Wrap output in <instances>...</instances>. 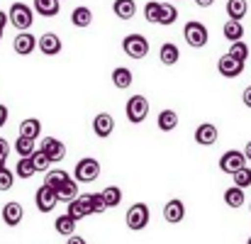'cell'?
<instances>
[{
	"label": "cell",
	"mask_w": 251,
	"mask_h": 244,
	"mask_svg": "<svg viewBox=\"0 0 251 244\" xmlns=\"http://www.w3.org/2000/svg\"><path fill=\"white\" fill-rule=\"evenodd\" d=\"M71 22H74V27H90V22H93V10L90 7H76L74 12H71Z\"/></svg>",
	"instance_id": "4316f807"
},
{
	"label": "cell",
	"mask_w": 251,
	"mask_h": 244,
	"mask_svg": "<svg viewBox=\"0 0 251 244\" xmlns=\"http://www.w3.org/2000/svg\"><path fill=\"white\" fill-rule=\"evenodd\" d=\"M242 100H244V105H247V108H251V85H247V88H244Z\"/></svg>",
	"instance_id": "60d3db41"
},
{
	"label": "cell",
	"mask_w": 251,
	"mask_h": 244,
	"mask_svg": "<svg viewBox=\"0 0 251 244\" xmlns=\"http://www.w3.org/2000/svg\"><path fill=\"white\" fill-rule=\"evenodd\" d=\"M90 195H93V208H95V215L105 213V210H107V203H105L102 193H90Z\"/></svg>",
	"instance_id": "f35d334b"
},
{
	"label": "cell",
	"mask_w": 251,
	"mask_h": 244,
	"mask_svg": "<svg viewBox=\"0 0 251 244\" xmlns=\"http://www.w3.org/2000/svg\"><path fill=\"white\" fill-rule=\"evenodd\" d=\"M183 217H185V205H183V200L173 198V200H168L166 205H164V220H166V222L178 225V222H183Z\"/></svg>",
	"instance_id": "5bb4252c"
},
{
	"label": "cell",
	"mask_w": 251,
	"mask_h": 244,
	"mask_svg": "<svg viewBox=\"0 0 251 244\" xmlns=\"http://www.w3.org/2000/svg\"><path fill=\"white\" fill-rule=\"evenodd\" d=\"M247 162H249V159H247L244 152H239V149H229V152H225V154L220 157V171L234 176L239 168L247 166Z\"/></svg>",
	"instance_id": "ba28073f"
},
{
	"label": "cell",
	"mask_w": 251,
	"mask_h": 244,
	"mask_svg": "<svg viewBox=\"0 0 251 244\" xmlns=\"http://www.w3.org/2000/svg\"><path fill=\"white\" fill-rule=\"evenodd\" d=\"M132 71L127 69V66H117L115 71H112V85L115 88H120V90H125V88H129L132 85Z\"/></svg>",
	"instance_id": "cb8c5ba5"
},
{
	"label": "cell",
	"mask_w": 251,
	"mask_h": 244,
	"mask_svg": "<svg viewBox=\"0 0 251 244\" xmlns=\"http://www.w3.org/2000/svg\"><path fill=\"white\" fill-rule=\"evenodd\" d=\"M217 71H220L225 79H237V76L244 74V61L234 59V56L227 52L225 56H220V61H217Z\"/></svg>",
	"instance_id": "9c48e42d"
},
{
	"label": "cell",
	"mask_w": 251,
	"mask_h": 244,
	"mask_svg": "<svg viewBox=\"0 0 251 244\" xmlns=\"http://www.w3.org/2000/svg\"><path fill=\"white\" fill-rule=\"evenodd\" d=\"M34 10L42 17H56L61 10V0H34Z\"/></svg>",
	"instance_id": "7402d4cb"
},
{
	"label": "cell",
	"mask_w": 251,
	"mask_h": 244,
	"mask_svg": "<svg viewBox=\"0 0 251 244\" xmlns=\"http://www.w3.org/2000/svg\"><path fill=\"white\" fill-rule=\"evenodd\" d=\"M112 12L120 20H132L137 15V2L134 0H115L112 2Z\"/></svg>",
	"instance_id": "d6986e66"
},
{
	"label": "cell",
	"mask_w": 251,
	"mask_h": 244,
	"mask_svg": "<svg viewBox=\"0 0 251 244\" xmlns=\"http://www.w3.org/2000/svg\"><path fill=\"white\" fill-rule=\"evenodd\" d=\"M222 34H225V39H229V42H237V39H242L244 37V25H242V20H227L225 22V27H222Z\"/></svg>",
	"instance_id": "ffe728a7"
},
{
	"label": "cell",
	"mask_w": 251,
	"mask_h": 244,
	"mask_svg": "<svg viewBox=\"0 0 251 244\" xmlns=\"http://www.w3.org/2000/svg\"><path fill=\"white\" fill-rule=\"evenodd\" d=\"M144 17H147V22H151V25H159V22H161V2H156V0H149V2L144 5Z\"/></svg>",
	"instance_id": "1f68e13d"
},
{
	"label": "cell",
	"mask_w": 251,
	"mask_h": 244,
	"mask_svg": "<svg viewBox=\"0 0 251 244\" xmlns=\"http://www.w3.org/2000/svg\"><path fill=\"white\" fill-rule=\"evenodd\" d=\"M159 59H161V64H164V66H176V64H178V59H180V52H178V47H176L173 42H166V44H161Z\"/></svg>",
	"instance_id": "44dd1931"
},
{
	"label": "cell",
	"mask_w": 251,
	"mask_h": 244,
	"mask_svg": "<svg viewBox=\"0 0 251 244\" xmlns=\"http://www.w3.org/2000/svg\"><path fill=\"white\" fill-rule=\"evenodd\" d=\"M15 176H17V173H12L7 166H2V168H0V190H10L12 183H15Z\"/></svg>",
	"instance_id": "74e56055"
},
{
	"label": "cell",
	"mask_w": 251,
	"mask_h": 244,
	"mask_svg": "<svg viewBox=\"0 0 251 244\" xmlns=\"http://www.w3.org/2000/svg\"><path fill=\"white\" fill-rule=\"evenodd\" d=\"M34 203H37V210H39V213H51V210L56 208V203H61V200H59V193H56L49 183H44V186L37 188Z\"/></svg>",
	"instance_id": "52a82bcc"
},
{
	"label": "cell",
	"mask_w": 251,
	"mask_h": 244,
	"mask_svg": "<svg viewBox=\"0 0 251 244\" xmlns=\"http://www.w3.org/2000/svg\"><path fill=\"white\" fill-rule=\"evenodd\" d=\"M93 132H95L98 139H107V137L115 132V117H112L110 112L95 115V120H93Z\"/></svg>",
	"instance_id": "7c38bea8"
},
{
	"label": "cell",
	"mask_w": 251,
	"mask_h": 244,
	"mask_svg": "<svg viewBox=\"0 0 251 244\" xmlns=\"http://www.w3.org/2000/svg\"><path fill=\"white\" fill-rule=\"evenodd\" d=\"M122 52L129 59H144L149 54V39L144 34H127L122 39Z\"/></svg>",
	"instance_id": "277c9868"
},
{
	"label": "cell",
	"mask_w": 251,
	"mask_h": 244,
	"mask_svg": "<svg viewBox=\"0 0 251 244\" xmlns=\"http://www.w3.org/2000/svg\"><path fill=\"white\" fill-rule=\"evenodd\" d=\"M7 115H10V112H7V108H5V105H0V127L7 122Z\"/></svg>",
	"instance_id": "b9f144b4"
},
{
	"label": "cell",
	"mask_w": 251,
	"mask_h": 244,
	"mask_svg": "<svg viewBox=\"0 0 251 244\" xmlns=\"http://www.w3.org/2000/svg\"><path fill=\"white\" fill-rule=\"evenodd\" d=\"M76 225H78V220H76L71 213H66V215H59V217H56L54 230H56L61 237H71V235H76Z\"/></svg>",
	"instance_id": "ac0fdd59"
},
{
	"label": "cell",
	"mask_w": 251,
	"mask_h": 244,
	"mask_svg": "<svg viewBox=\"0 0 251 244\" xmlns=\"http://www.w3.org/2000/svg\"><path fill=\"white\" fill-rule=\"evenodd\" d=\"M102 198H105L107 208H117L122 203V190L117 186H107V188H102Z\"/></svg>",
	"instance_id": "d6a6232c"
},
{
	"label": "cell",
	"mask_w": 251,
	"mask_h": 244,
	"mask_svg": "<svg viewBox=\"0 0 251 244\" xmlns=\"http://www.w3.org/2000/svg\"><path fill=\"white\" fill-rule=\"evenodd\" d=\"M225 203L229 205V208H242L244 203H247V198H244V188H239V186H232V188H227L225 190Z\"/></svg>",
	"instance_id": "484cf974"
},
{
	"label": "cell",
	"mask_w": 251,
	"mask_h": 244,
	"mask_svg": "<svg viewBox=\"0 0 251 244\" xmlns=\"http://www.w3.org/2000/svg\"><path fill=\"white\" fill-rule=\"evenodd\" d=\"M7 154H10V147H7V142L0 137V168H2L5 162H7Z\"/></svg>",
	"instance_id": "ab89813d"
},
{
	"label": "cell",
	"mask_w": 251,
	"mask_h": 244,
	"mask_svg": "<svg viewBox=\"0 0 251 244\" xmlns=\"http://www.w3.org/2000/svg\"><path fill=\"white\" fill-rule=\"evenodd\" d=\"M247 244H251V237H249V242H247Z\"/></svg>",
	"instance_id": "c3c4849f"
},
{
	"label": "cell",
	"mask_w": 251,
	"mask_h": 244,
	"mask_svg": "<svg viewBox=\"0 0 251 244\" xmlns=\"http://www.w3.org/2000/svg\"><path fill=\"white\" fill-rule=\"evenodd\" d=\"M7 15H10L12 27H17L20 32L29 29L32 22H34V7H29V5H25V2H12Z\"/></svg>",
	"instance_id": "7a4b0ae2"
},
{
	"label": "cell",
	"mask_w": 251,
	"mask_h": 244,
	"mask_svg": "<svg viewBox=\"0 0 251 244\" xmlns=\"http://www.w3.org/2000/svg\"><path fill=\"white\" fill-rule=\"evenodd\" d=\"M5 22H10V15H5V12L0 10V29H5Z\"/></svg>",
	"instance_id": "ee69618b"
},
{
	"label": "cell",
	"mask_w": 251,
	"mask_h": 244,
	"mask_svg": "<svg viewBox=\"0 0 251 244\" xmlns=\"http://www.w3.org/2000/svg\"><path fill=\"white\" fill-rule=\"evenodd\" d=\"M20 135L22 137H29V139H37L42 135V122L37 117H27L20 122Z\"/></svg>",
	"instance_id": "603a6c76"
},
{
	"label": "cell",
	"mask_w": 251,
	"mask_h": 244,
	"mask_svg": "<svg viewBox=\"0 0 251 244\" xmlns=\"http://www.w3.org/2000/svg\"><path fill=\"white\" fill-rule=\"evenodd\" d=\"M212 2H215V0H195V5H198V7H210Z\"/></svg>",
	"instance_id": "f6af8a7d"
},
{
	"label": "cell",
	"mask_w": 251,
	"mask_h": 244,
	"mask_svg": "<svg viewBox=\"0 0 251 244\" xmlns=\"http://www.w3.org/2000/svg\"><path fill=\"white\" fill-rule=\"evenodd\" d=\"M149 220H151V213H149V205L147 203H134L127 210V217H125V222H127V227L132 232H142L149 225Z\"/></svg>",
	"instance_id": "3957f363"
},
{
	"label": "cell",
	"mask_w": 251,
	"mask_h": 244,
	"mask_svg": "<svg viewBox=\"0 0 251 244\" xmlns=\"http://www.w3.org/2000/svg\"><path fill=\"white\" fill-rule=\"evenodd\" d=\"M176 20H178V10H176L171 2H161V22H159V25L168 27V25H173Z\"/></svg>",
	"instance_id": "e575fe53"
},
{
	"label": "cell",
	"mask_w": 251,
	"mask_h": 244,
	"mask_svg": "<svg viewBox=\"0 0 251 244\" xmlns=\"http://www.w3.org/2000/svg\"><path fill=\"white\" fill-rule=\"evenodd\" d=\"M37 47H39V39H37L34 34H29L27 29L20 32V34L12 39V49H15V54H20V56H29Z\"/></svg>",
	"instance_id": "8fae6325"
},
{
	"label": "cell",
	"mask_w": 251,
	"mask_h": 244,
	"mask_svg": "<svg viewBox=\"0 0 251 244\" xmlns=\"http://www.w3.org/2000/svg\"><path fill=\"white\" fill-rule=\"evenodd\" d=\"M244 154H247V159H249V162H251V142H249V144H247V147H244Z\"/></svg>",
	"instance_id": "bcb514c9"
},
{
	"label": "cell",
	"mask_w": 251,
	"mask_h": 244,
	"mask_svg": "<svg viewBox=\"0 0 251 244\" xmlns=\"http://www.w3.org/2000/svg\"><path fill=\"white\" fill-rule=\"evenodd\" d=\"M32 159H34V166H37V171H49V166H51V159H49V154L44 152V149H37L34 154H32Z\"/></svg>",
	"instance_id": "d590c367"
},
{
	"label": "cell",
	"mask_w": 251,
	"mask_h": 244,
	"mask_svg": "<svg viewBox=\"0 0 251 244\" xmlns=\"http://www.w3.org/2000/svg\"><path fill=\"white\" fill-rule=\"evenodd\" d=\"M15 173L20 178H32L37 173V166H34V159L32 157H20V162L15 166Z\"/></svg>",
	"instance_id": "f546056e"
},
{
	"label": "cell",
	"mask_w": 251,
	"mask_h": 244,
	"mask_svg": "<svg viewBox=\"0 0 251 244\" xmlns=\"http://www.w3.org/2000/svg\"><path fill=\"white\" fill-rule=\"evenodd\" d=\"M183 37H185V42H188L193 49H202V47L210 42V32H207V27H205L202 22H198V20L185 22V27H183Z\"/></svg>",
	"instance_id": "6da1fadb"
},
{
	"label": "cell",
	"mask_w": 251,
	"mask_h": 244,
	"mask_svg": "<svg viewBox=\"0 0 251 244\" xmlns=\"http://www.w3.org/2000/svg\"><path fill=\"white\" fill-rule=\"evenodd\" d=\"M249 12V2L247 0H227V15L232 20H244Z\"/></svg>",
	"instance_id": "83f0119b"
},
{
	"label": "cell",
	"mask_w": 251,
	"mask_h": 244,
	"mask_svg": "<svg viewBox=\"0 0 251 244\" xmlns=\"http://www.w3.org/2000/svg\"><path fill=\"white\" fill-rule=\"evenodd\" d=\"M232 178H234V186H239V188H249V186H251V168H249V166L239 168Z\"/></svg>",
	"instance_id": "8d00e7d4"
},
{
	"label": "cell",
	"mask_w": 251,
	"mask_h": 244,
	"mask_svg": "<svg viewBox=\"0 0 251 244\" xmlns=\"http://www.w3.org/2000/svg\"><path fill=\"white\" fill-rule=\"evenodd\" d=\"M61 39H59V34H54V32H44L42 37H39V52L44 54V56H56V54H61Z\"/></svg>",
	"instance_id": "4fadbf2b"
},
{
	"label": "cell",
	"mask_w": 251,
	"mask_h": 244,
	"mask_svg": "<svg viewBox=\"0 0 251 244\" xmlns=\"http://www.w3.org/2000/svg\"><path fill=\"white\" fill-rule=\"evenodd\" d=\"M66 244H88V242H85L83 237H78V235H71V237H69V242H66Z\"/></svg>",
	"instance_id": "7bdbcfd3"
},
{
	"label": "cell",
	"mask_w": 251,
	"mask_h": 244,
	"mask_svg": "<svg viewBox=\"0 0 251 244\" xmlns=\"http://www.w3.org/2000/svg\"><path fill=\"white\" fill-rule=\"evenodd\" d=\"M98 176H100V162H98V159L85 157V159H81V162L76 163L74 178H76L78 183H93V181H98Z\"/></svg>",
	"instance_id": "8992f818"
},
{
	"label": "cell",
	"mask_w": 251,
	"mask_h": 244,
	"mask_svg": "<svg viewBox=\"0 0 251 244\" xmlns=\"http://www.w3.org/2000/svg\"><path fill=\"white\" fill-rule=\"evenodd\" d=\"M217 137H220V132H217V127L210 125V122H202V125L195 130V142H198L200 147H212V144L217 142Z\"/></svg>",
	"instance_id": "9a60e30c"
},
{
	"label": "cell",
	"mask_w": 251,
	"mask_h": 244,
	"mask_svg": "<svg viewBox=\"0 0 251 244\" xmlns=\"http://www.w3.org/2000/svg\"><path fill=\"white\" fill-rule=\"evenodd\" d=\"M71 181V176L66 173V171H61V168H54V171H49L47 173V178H44V183H49L54 190H59L61 186H66Z\"/></svg>",
	"instance_id": "f1b7e54d"
},
{
	"label": "cell",
	"mask_w": 251,
	"mask_h": 244,
	"mask_svg": "<svg viewBox=\"0 0 251 244\" xmlns=\"http://www.w3.org/2000/svg\"><path fill=\"white\" fill-rule=\"evenodd\" d=\"M69 213L76 217V220H83L88 215H95V208H93V195H76L71 203H69Z\"/></svg>",
	"instance_id": "30bf717a"
},
{
	"label": "cell",
	"mask_w": 251,
	"mask_h": 244,
	"mask_svg": "<svg viewBox=\"0 0 251 244\" xmlns=\"http://www.w3.org/2000/svg\"><path fill=\"white\" fill-rule=\"evenodd\" d=\"M156 125H159L161 132H173L176 125H178V112H176V110H161Z\"/></svg>",
	"instance_id": "d4e9b609"
},
{
	"label": "cell",
	"mask_w": 251,
	"mask_h": 244,
	"mask_svg": "<svg viewBox=\"0 0 251 244\" xmlns=\"http://www.w3.org/2000/svg\"><path fill=\"white\" fill-rule=\"evenodd\" d=\"M2 32H5V29H0V39H2Z\"/></svg>",
	"instance_id": "7dc6e473"
},
{
	"label": "cell",
	"mask_w": 251,
	"mask_h": 244,
	"mask_svg": "<svg viewBox=\"0 0 251 244\" xmlns=\"http://www.w3.org/2000/svg\"><path fill=\"white\" fill-rule=\"evenodd\" d=\"M15 152L20 154V157H32L34 152H37V144H34V139H29V137H17V142H15Z\"/></svg>",
	"instance_id": "4dcf8cb0"
},
{
	"label": "cell",
	"mask_w": 251,
	"mask_h": 244,
	"mask_svg": "<svg viewBox=\"0 0 251 244\" xmlns=\"http://www.w3.org/2000/svg\"><path fill=\"white\" fill-rule=\"evenodd\" d=\"M249 210H251V203H249Z\"/></svg>",
	"instance_id": "681fc988"
},
{
	"label": "cell",
	"mask_w": 251,
	"mask_h": 244,
	"mask_svg": "<svg viewBox=\"0 0 251 244\" xmlns=\"http://www.w3.org/2000/svg\"><path fill=\"white\" fill-rule=\"evenodd\" d=\"M229 54H232L234 59H239V61H247V59H249V47L244 44V39H237V42L229 44Z\"/></svg>",
	"instance_id": "836d02e7"
},
{
	"label": "cell",
	"mask_w": 251,
	"mask_h": 244,
	"mask_svg": "<svg viewBox=\"0 0 251 244\" xmlns=\"http://www.w3.org/2000/svg\"><path fill=\"white\" fill-rule=\"evenodd\" d=\"M125 112H127V120L132 125H142L149 115V100L144 95H132L125 105Z\"/></svg>",
	"instance_id": "5b68a950"
},
{
	"label": "cell",
	"mask_w": 251,
	"mask_h": 244,
	"mask_svg": "<svg viewBox=\"0 0 251 244\" xmlns=\"http://www.w3.org/2000/svg\"><path fill=\"white\" fill-rule=\"evenodd\" d=\"M22 217H25V210H22V205H20L17 200L5 203V208H2V222H5L7 227H17V225L22 222Z\"/></svg>",
	"instance_id": "2e32d148"
},
{
	"label": "cell",
	"mask_w": 251,
	"mask_h": 244,
	"mask_svg": "<svg viewBox=\"0 0 251 244\" xmlns=\"http://www.w3.org/2000/svg\"><path fill=\"white\" fill-rule=\"evenodd\" d=\"M42 149L49 154V159H51L54 163L64 162V157H66V147H64V142H61V139H56V137H44Z\"/></svg>",
	"instance_id": "e0dca14e"
}]
</instances>
